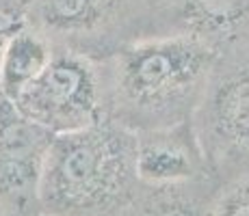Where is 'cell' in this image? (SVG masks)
<instances>
[{
    "mask_svg": "<svg viewBox=\"0 0 249 216\" xmlns=\"http://www.w3.org/2000/svg\"><path fill=\"white\" fill-rule=\"evenodd\" d=\"M20 214H22L20 210H16L13 205H9L7 201L0 199V216H20Z\"/></svg>",
    "mask_w": 249,
    "mask_h": 216,
    "instance_id": "cell-14",
    "label": "cell"
},
{
    "mask_svg": "<svg viewBox=\"0 0 249 216\" xmlns=\"http://www.w3.org/2000/svg\"><path fill=\"white\" fill-rule=\"evenodd\" d=\"M202 180L171 186H143L113 216H213V203L202 190Z\"/></svg>",
    "mask_w": 249,
    "mask_h": 216,
    "instance_id": "cell-10",
    "label": "cell"
},
{
    "mask_svg": "<svg viewBox=\"0 0 249 216\" xmlns=\"http://www.w3.org/2000/svg\"><path fill=\"white\" fill-rule=\"evenodd\" d=\"M208 171L193 119L169 128L135 132V175L143 186L202 180Z\"/></svg>",
    "mask_w": 249,
    "mask_h": 216,
    "instance_id": "cell-8",
    "label": "cell"
},
{
    "mask_svg": "<svg viewBox=\"0 0 249 216\" xmlns=\"http://www.w3.org/2000/svg\"><path fill=\"white\" fill-rule=\"evenodd\" d=\"M26 0H0V16L9 17H22Z\"/></svg>",
    "mask_w": 249,
    "mask_h": 216,
    "instance_id": "cell-13",
    "label": "cell"
},
{
    "mask_svg": "<svg viewBox=\"0 0 249 216\" xmlns=\"http://www.w3.org/2000/svg\"><path fill=\"white\" fill-rule=\"evenodd\" d=\"M213 216H249V171L228 180L214 197Z\"/></svg>",
    "mask_w": 249,
    "mask_h": 216,
    "instance_id": "cell-11",
    "label": "cell"
},
{
    "mask_svg": "<svg viewBox=\"0 0 249 216\" xmlns=\"http://www.w3.org/2000/svg\"><path fill=\"white\" fill-rule=\"evenodd\" d=\"M37 216H54V214H48V212H41V214H37Z\"/></svg>",
    "mask_w": 249,
    "mask_h": 216,
    "instance_id": "cell-15",
    "label": "cell"
},
{
    "mask_svg": "<svg viewBox=\"0 0 249 216\" xmlns=\"http://www.w3.org/2000/svg\"><path fill=\"white\" fill-rule=\"evenodd\" d=\"M137 188L135 132L104 117L54 136L37 201L54 216H113Z\"/></svg>",
    "mask_w": 249,
    "mask_h": 216,
    "instance_id": "cell-2",
    "label": "cell"
},
{
    "mask_svg": "<svg viewBox=\"0 0 249 216\" xmlns=\"http://www.w3.org/2000/svg\"><path fill=\"white\" fill-rule=\"evenodd\" d=\"M54 54V43L26 22L4 43L0 56V95L16 100L44 71Z\"/></svg>",
    "mask_w": 249,
    "mask_h": 216,
    "instance_id": "cell-9",
    "label": "cell"
},
{
    "mask_svg": "<svg viewBox=\"0 0 249 216\" xmlns=\"http://www.w3.org/2000/svg\"><path fill=\"white\" fill-rule=\"evenodd\" d=\"M24 24L22 17H9V16H0V56H2L4 43Z\"/></svg>",
    "mask_w": 249,
    "mask_h": 216,
    "instance_id": "cell-12",
    "label": "cell"
},
{
    "mask_svg": "<svg viewBox=\"0 0 249 216\" xmlns=\"http://www.w3.org/2000/svg\"><path fill=\"white\" fill-rule=\"evenodd\" d=\"M22 20L54 46L107 56L122 46L119 35L143 37L147 0H26Z\"/></svg>",
    "mask_w": 249,
    "mask_h": 216,
    "instance_id": "cell-5",
    "label": "cell"
},
{
    "mask_svg": "<svg viewBox=\"0 0 249 216\" xmlns=\"http://www.w3.org/2000/svg\"><path fill=\"white\" fill-rule=\"evenodd\" d=\"M13 104L54 136L93 126L107 117L102 61L71 48L54 46L50 63Z\"/></svg>",
    "mask_w": 249,
    "mask_h": 216,
    "instance_id": "cell-3",
    "label": "cell"
},
{
    "mask_svg": "<svg viewBox=\"0 0 249 216\" xmlns=\"http://www.w3.org/2000/svg\"><path fill=\"white\" fill-rule=\"evenodd\" d=\"M52 141L50 130L31 121L0 95V199L20 212L37 201Z\"/></svg>",
    "mask_w": 249,
    "mask_h": 216,
    "instance_id": "cell-7",
    "label": "cell"
},
{
    "mask_svg": "<svg viewBox=\"0 0 249 216\" xmlns=\"http://www.w3.org/2000/svg\"><path fill=\"white\" fill-rule=\"evenodd\" d=\"M214 48L186 35H145L100 56L107 117L130 132L193 119L217 67Z\"/></svg>",
    "mask_w": 249,
    "mask_h": 216,
    "instance_id": "cell-1",
    "label": "cell"
},
{
    "mask_svg": "<svg viewBox=\"0 0 249 216\" xmlns=\"http://www.w3.org/2000/svg\"><path fill=\"white\" fill-rule=\"evenodd\" d=\"M193 128L208 171L228 180L249 171V48L219 59Z\"/></svg>",
    "mask_w": 249,
    "mask_h": 216,
    "instance_id": "cell-4",
    "label": "cell"
},
{
    "mask_svg": "<svg viewBox=\"0 0 249 216\" xmlns=\"http://www.w3.org/2000/svg\"><path fill=\"white\" fill-rule=\"evenodd\" d=\"M145 35H186L219 54L249 48V0H147Z\"/></svg>",
    "mask_w": 249,
    "mask_h": 216,
    "instance_id": "cell-6",
    "label": "cell"
}]
</instances>
